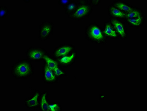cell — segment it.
<instances>
[{"label":"cell","instance_id":"6da1fadb","mask_svg":"<svg viewBox=\"0 0 147 111\" xmlns=\"http://www.w3.org/2000/svg\"><path fill=\"white\" fill-rule=\"evenodd\" d=\"M32 62L28 59H18L11 66V74L16 80L25 79L34 74Z\"/></svg>","mask_w":147,"mask_h":111},{"label":"cell","instance_id":"7a4b0ae2","mask_svg":"<svg viewBox=\"0 0 147 111\" xmlns=\"http://www.w3.org/2000/svg\"><path fill=\"white\" fill-rule=\"evenodd\" d=\"M86 39L98 45L107 44V39L103 34L102 27L95 21L90 23L85 30Z\"/></svg>","mask_w":147,"mask_h":111},{"label":"cell","instance_id":"3957f363","mask_svg":"<svg viewBox=\"0 0 147 111\" xmlns=\"http://www.w3.org/2000/svg\"><path fill=\"white\" fill-rule=\"evenodd\" d=\"M78 6L75 11L68 16V18L80 21L87 18L92 14L93 8L88 0H77Z\"/></svg>","mask_w":147,"mask_h":111},{"label":"cell","instance_id":"277c9868","mask_svg":"<svg viewBox=\"0 0 147 111\" xmlns=\"http://www.w3.org/2000/svg\"><path fill=\"white\" fill-rule=\"evenodd\" d=\"M47 51L44 47L31 46L25 51L27 59L31 62H43L45 55Z\"/></svg>","mask_w":147,"mask_h":111},{"label":"cell","instance_id":"5b68a950","mask_svg":"<svg viewBox=\"0 0 147 111\" xmlns=\"http://www.w3.org/2000/svg\"><path fill=\"white\" fill-rule=\"evenodd\" d=\"M54 23L45 21L38 26V38L40 41L47 42L53 33Z\"/></svg>","mask_w":147,"mask_h":111},{"label":"cell","instance_id":"8992f818","mask_svg":"<svg viewBox=\"0 0 147 111\" xmlns=\"http://www.w3.org/2000/svg\"><path fill=\"white\" fill-rule=\"evenodd\" d=\"M76 50V47L74 45L63 44L54 49L53 51V57L57 60L63 57L71 55Z\"/></svg>","mask_w":147,"mask_h":111},{"label":"cell","instance_id":"52a82bcc","mask_svg":"<svg viewBox=\"0 0 147 111\" xmlns=\"http://www.w3.org/2000/svg\"><path fill=\"white\" fill-rule=\"evenodd\" d=\"M109 21L118 35V39L122 40L127 39L128 32L125 22L123 20L113 18H110Z\"/></svg>","mask_w":147,"mask_h":111},{"label":"cell","instance_id":"ba28073f","mask_svg":"<svg viewBox=\"0 0 147 111\" xmlns=\"http://www.w3.org/2000/svg\"><path fill=\"white\" fill-rule=\"evenodd\" d=\"M43 62L42 74L43 82L48 84L57 83L59 82V78L55 76L53 71L49 68L46 62Z\"/></svg>","mask_w":147,"mask_h":111},{"label":"cell","instance_id":"9c48e42d","mask_svg":"<svg viewBox=\"0 0 147 111\" xmlns=\"http://www.w3.org/2000/svg\"><path fill=\"white\" fill-rule=\"evenodd\" d=\"M41 93L39 90H36L32 93L31 96L24 100V105L28 109L33 110L38 108Z\"/></svg>","mask_w":147,"mask_h":111},{"label":"cell","instance_id":"30bf717a","mask_svg":"<svg viewBox=\"0 0 147 111\" xmlns=\"http://www.w3.org/2000/svg\"><path fill=\"white\" fill-rule=\"evenodd\" d=\"M78 58V53L76 50L71 55L63 57L56 60L59 66L65 69L73 65Z\"/></svg>","mask_w":147,"mask_h":111},{"label":"cell","instance_id":"8fae6325","mask_svg":"<svg viewBox=\"0 0 147 111\" xmlns=\"http://www.w3.org/2000/svg\"><path fill=\"white\" fill-rule=\"evenodd\" d=\"M102 30L103 34L107 39L116 40L118 39V35L109 20L104 22Z\"/></svg>","mask_w":147,"mask_h":111},{"label":"cell","instance_id":"7c38bea8","mask_svg":"<svg viewBox=\"0 0 147 111\" xmlns=\"http://www.w3.org/2000/svg\"><path fill=\"white\" fill-rule=\"evenodd\" d=\"M112 5L120 11L125 13H127L132 11L136 6L122 0H115L113 1Z\"/></svg>","mask_w":147,"mask_h":111},{"label":"cell","instance_id":"4fadbf2b","mask_svg":"<svg viewBox=\"0 0 147 111\" xmlns=\"http://www.w3.org/2000/svg\"><path fill=\"white\" fill-rule=\"evenodd\" d=\"M108 13L110 18L118 19L123 21L126 19V14L120 11L112 4L108 6Z\"/></svg>","mask_w":147,"mask_h":111},{"label":"cell","instance_id":"5bb4252c","mask_svg":"<svg viewBox=\"0 0 147 111\" xmlns=\"http://www.w3.org/2000/svg\"><path fill=\"white\" fill-rule=\"evenodd\" d=\"M125 22L130 28L139 29L145 24V16H141L135 19H126Z\"/></svg>","mask_w":147,"mask_h":111},{"label":"cell","instance_id":"9a60e30c","mask_svg":"<svg viewBox=\"0 0 147 111\" xmlns=\"http://www.w3.org/2000/svg\"><path fill=\"white\" fill-rule=\"evenodd\" d=\"M49 93L47 91L41 93L38 109L40 111H50L49 108Z\"/></svg>","mask_w":147,"mask_h":111},{"label":"cell","instance_id":"2e32d148","mask_svg":"<svg viewBox=\"0 0 147 111\" xmlns=\"http://www.w3.org/2000/svg\"><path fill=\"white\" fill-rule=\"evenodd\" d=\"M144 15H145V14L142 9L136 6L132 11L126 14V19L137 18Z\"/></svg>","mask_w":147,"mask_h":111},{"label":"cell","instance_id":"e0dca14e","mask_svg":"<svg viewBox=\"0 0 147 111\" xmlns=\"http://www.w3.org/2000/svg\"><path fill=\"white\" fill-rule=\"evenodd\" d=\"M46 62L48 66L51 70H54L55 68L59 67L57 62L55 59L51 56L49 53H47L44 58L43 62Z\"/></svg>","mask_w":147,"mask_h":111},{"label":"cell","instance_id":"ac0fdd59","mask_svg":"<svg viewBox=\"0 0 147 111\" xmlns=\"http://www.w3.org/2000/svg\"><path fill=\"white\" fill-rule=\"evenodd\" d=\"M78 6V3L77 1L72 0L71 2L64 8V13L68 16H69L75 11Z\"/></svg>","mask_w":147,"mask_h":111},{"label":"cell","instance_id":"d6986e66","mask_svg":"<svg viewBox=\"0 0 147 111\" xmlns=\"http://www.w3.org/2000/svg\"><path fill=\"white\" fill-rule=\"evenodd\" d=\"M49 108L50 111L62 110V108L59 102L49 101Z\"/></svg>","mask_w":147,"mask_h":111},{"label":"cell","instance_id":"ffe728a7","mask_svg":"<svg viewBox=\"0 0 147 111\" xmlns=\"http://www.w3.org/2000/svg\"><path fill=\"white\" fill-rule=\"evenodd\" d=\"M53 71L54 74L58 78H61V77L66 76H67L65 69L61 68L60 66L55 68Z\"/></svg>","mask_w":147,"mask_h":111},{"label":"cell","instance_id":"44dd1931","mask_svg":"<svg viewBox=\"0 0 147 111\" xmlns=\"http://www.w3.org/2000/svg\"><path fill=\"white\" fill-rule=\"evenodd\" d=\"M1 11V19L6 17L9 15V11L8 8L5 6H0Z\"/></svg>","mask_w":147,"mask_h":111},{"label":"cell","instance_id":"7402d4cb","mask_svg":"<svg viewBox=\"0 0 147 111\" xmlns=\"http://www.w3.org/2000/svg\"><path fill=\"white\" fill-rule=\"evenodd\" d=\"M72 0H67V1H62V0H59L58 1V3L59 5L62 7L63 8H65L68 4L71 2Z\"/></svg>","mask_w":147,"mask_h":111},{"label":"cell","instance_id":"603a6c76","mask_svg":"<svg viewBox=\"0 0 147 111\" xmlns=\"http://www.w3.org/2000/svg\"><path fill=\"white\" fill-rule=\"evenodd\" d=\"M101 3V1H96V0H91L90 1V3L92 7L98 6Z\"/></svg>","mask_w":147,"mask_h":111}]
</instances>
